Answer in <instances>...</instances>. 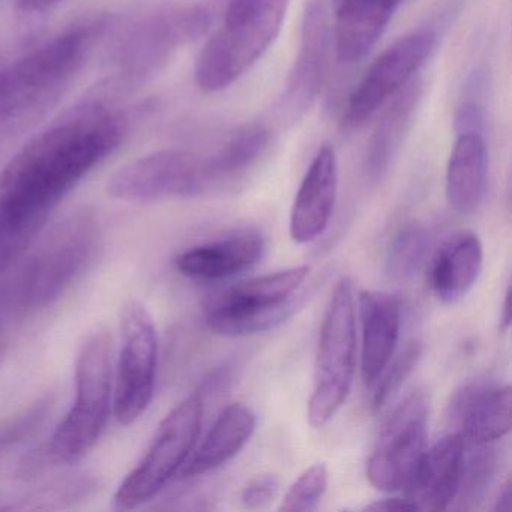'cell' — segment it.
I'll return each mask as SVG.
<instances>
[{
    "label": "cell",
    "instance_id": "obj_5",
    "mask_svg": "<svg viewBox=\"0 0 512 512\" xmlns=\"http://www.w3.org/2000/svg\"><path fill=\"white\" fill-rule=\"evenodd\" d=\"M355 323V290L344 277L335 284L320 328L307 412L313 427H325L349 397L356 365Z\"/></svg>",
    "mask_w": 512,
    "mask_h": 512
},
{
    "label": "cell",
    "instance_id": "obj_23",
    "mask_svg": "<svg viewBox=\"0 0 512 512\" xmlns=\"http://www.w3.org/2000/svg\"><path fill=\"white\" fill-rule=\"evenodd\" d=\"M421 94V82L410 80L395 97L386 103V109L383 110L368 140L367 154H365V172L371 181H380L391 169L412 127Z\"/></svg>",
    "mask_w": 512,
    "mask_h": 512
},
{
    "label": "cell",
    "instance_id": "obj_4",
    "mask_svg": "<svg viewBox=\"0 0 512 512\" xmlns=\"http://www.w3.org/2000/svg\"><path fill=\"white\" fill-rule=\"evenodd\" d=\"M112 385V335L94 332L77 355L76 400L47 445L50 463H76L95 448L109 422Z\"/></svg>",
    "mask_w": 512,
    "mask_h": 512
},
{
    "label": "cell",
    "instance_id": "obj_38",
    "mask_svg": "<svg viewBox=\"0 0 512 512\" xmlns=\"http://www.w3.org/2000/svg\"><path fill=\"white\" fill-rule=\"evenodd\" d=\"M5 89V74L4 71L0 73V95H2V92H4Z\"/></svg>",
    "mask_w": 512,
    "mask_h": 512
},
{
    "label": "cell",
    "instance_id": "obj_13",
    "mask_svg": "<svg viewBox=\"0 0 512 512\" xmlns=\"http://www.w3.org/2000/svg\"><path fill=\"white\" fill-rule=\"evenodd\" d=\"M436 32L421 29L395 41L368 67L341 116L344 130H358L421 70L436 46Z\"/></svg>",
    "mask_w": 512,
    "mask_h": 512
},
{
    "label": "cell",
    "instance_id": "obj_26",
    "mask_svg": "<svg viewBox=\"0 0 512 512\" xmlns=\"http://www.w3.org/2000/svg\"><path fill=\"white\" fill-rule=\"evenodd\" d=\"M470 451L464 449L463 472L457 497L463 508H473L487 493L499 466L497 451L493 443H467Z\"/></svg>",
    "mask_w": 512,
    "mask_h": 512
},
{
    "label": "cell",
    "instance_id": "obj_11",
    "mask_svg": "<svg viewBox=\"0 0 512 512\" xmlns=\"http://www.w3.org/2000/svg\"><path fill=\"white\" fill-rule=\"evenodd\" d=\"M428 397L410 392L386 419L367 461V478L385 493L406 491L427 449Z\"/></svg>",
    "mask_w": 512,
    "mask_h": 512
},
{
    "label": "cell",
    "instance_id": "obj_15",
    "mask_svg": "<svg viewBox=\"0 0 512 512\" xmlns=\"http://www.w3.org/2000/svg\"><path fill=\"white\" fill-rule=\"evenodd\" d=\"M338 191V163L334 146L323 143L311 161L290 212V238L296 244L316 241L328 227Z\"/></svg>",
    "mask_w": 512,
    "mask_h": 512
},
{
    "label": "cell",
    "instance_id": "obj_18",
    "mask_svg": "<svg viewBox=\"0 0 512 512\" xmlns=\"http://www.w3.org/2000/svg\"><path fill=\"white\" fill-rule=\"evenodd\" d=\"M265 253V239L256 229H239L217 241L190 248L176 257V269L196 281H223L256 265Z\"/></svg>",
    "mask_w": 512,
    "mask_h": 512
},
{
    "label": "cell",
    "instance_id": "obj_10",
    "mask_svg": "<svg viewBox=\"0 0 512 512\" xmlns=\"http://www.w3.org/2000/svg\"><path fill=\"white\" fill-rule=\"evenodd\" d=\"M212 187L206 155L166 149L116 170L107 182V194L124 202H154L200 196Z\"/></svg>",
    "mask_w": 512,
    "mask_h": 512
},
{
    "label": "cell",
    "instance_id": "obj_3",
    "mask_svg": "<svg viewBox=\"0 0 512 512\" xmlns=\"http://www.w3.org/2000/svg\"><path fill=\"white\" fill-rule=\"evenodd\" d=\"M290 0H227L220 28L197 56L194 79L203 92L224 91L277 40Z\"/></svg>",
    "mask_w": 512,
    "mask_h": 512
},
{
    "label": "cell",
    "instance_id": "obj_22",
    "mask_svg": "<svg viewBox=\"0 0 512 512\" xmlns=\"http://www.w3.org/2000/svg\"><path fill=\"white\" fill-rule=\"evenodd\" d=\"M256 427V413L251 407L244 403H232L224 407L199 448L191 452L182 467V478L205 475L229 463L250 442Z\"/></svg>",
    "mask_w": 512,
    "mask_h": 512
},
{
    "label": "cell",
    "instance_id": "obj_24",
    "mask_svg": "<svg viewBox=\"0 0 512 512\" xmlns=\"http://www.w3.org/2000/svg\"><path fill=\"white\" fill-rule=\"evenodd\" d=\"M487 187V148L482 134H458L446 169V199L458 214H473Z\"/></svg>",
    "mask_w": 512,
    "mask_h": 512
},
{
    "label": "cell",
    "instance_id": "obj_30",
    "mask_svg": "<svg viewBox=\"0 0 512 512\" xmlns=\"http://www.w3.org/2000/svg\"><path fill=\"white\" fill-rule=\"evenodd\" d=\"M52 406V398H41L28 409L11 416L7 421L0 422V449L22 442L23 439L35 433L46 421Z\"/></svg>",
    "mask_w": 512,
    "mask_h": 512
},
{
    "label": "cell",
    "instance_id": "obj_33",
    "mask_svg": "<svg viewBox=\"0 0 512 512\" xmlns=\"http://www.w3.org/2000/svg\"><path fill=\"white\" fill-rule=\"evenodd\" d=\"M367 511H418L415 503L409 497H389V499L376 500L365 506Z\"/></svg>",
    "mask_w": 512,
    "mask_h": 512
},
{
    "label": "cell",
    "instance_id": "obj_6",
    "mask_svg": "<svg viewBox=\"0 0 512 512\" xmlns=\"http://www.w3.org/2000/svg\"><path fill=\"white\" fill-rule=\"evenodd\" d=\"M310 275V266H293L251 278L209 299L205 322L226 337L269 331L286 322L298 307L296 293Z\"/></svg>",
    "mask_w": 512,
    "mask_h": 512
},
{
    "label": "cell",
    "instance_id": "obj_8",
    "mask_svg": "<svg viewBox=\"0 0 512 512\" xmlns=\"http://www.w3.org/2000/svg\"><path fill=\"white\" fill-rule=\"evenodd\" d=\"M212 16L203 5H163L128 31L116 49V86L148 82L164 70L178 47L202 38Z\"/></svg>",
    "mask_w": 512,
    "mask_h": 512
},
{
    "label": "cell",
    "instance_id": "obj_19",
    "mask_svg": "<svg viewBox=\"0 0 512 512\" xmlns=\"http://www.w3.org/2000/svg\"><path fill=\"white\" fill-rule=\"evenodd\" d=\"M358 308L362 328V379L365 385L373 386L395 356L403 308L397 296L380 290H362Z\"/></svg>",
    "mask_w": 512,
    "mask_h": 512
},
{
    "label": "cell",
    "instance_id": "obj_31",
    "mask_svg": "<svg viewBox=\"0 0 512 512\" xmlns=\"http://www.w3.org/2000/svg\"><path fill=\"white\" fill-rule=\"evenodd\" d=\"M280 485V478L275 473H260L248 479L247 484L242 487L239 499L244 508H266L280 493Z\"/></svg>",
    "mask_w": 512,
    "mask_h": 512
},
{
    "label": "cell",
    "instance_id": "obj_25",
    "mask_svg": "<svg viewBox=\"0 0 512 512\" xmlns=\"http://www.w3.org/2000/svg\"><path fill=\"white\" fill-rule=\"evenodd\" d=\"M271 134L263 124H245L236 128L223 145L208 157L209 172L215 185L244 175L265 154Z\"/></svg>",
    "mask_w": 512,
    "mask_h": 512
},
{
    "label": "cell",
    "instance_id": "obj_27",
    "mask_svg": "<svg viewBox=\"0 0 512 512\" xmlns=\"http://www.w3.org/2000/svg\"><path fill=\"white\" fill-rule=\"evenodd\" d=\"M430 236L424 227L409 224L403 227L389 245L386 269L392 278L406 280L413 277L425 262Z\"/></svg>",
    "mask_w": 512,
    "mask_h": 512
},
{
    "label": "cell",
    "instance_id": "obj_32",
    "mask_svg": "<svg viewBox=\"0 0 512 512\" xmlns=\"http://www.w3.org/2000/svg\"><path fill=\"white\" fill-rule=\"evenodd\" d=\"M455 131L458 134H482L484 131V112L476 104H464L455 116Z\"/></svg>",
    "mask_w": 512,
    "mask_h": 512
},
{
    "label": "cell",
    "instance_id": "obj_37",
    "mask_svg": "<svg viewBox=\"0 0 512 512\" xmlns=\"http://www.w3.org/2000/svg\"><path fill=\"white\" fill-rule=\"evenodd\" d=\"M4 302L0 299V350H2V346H4L5 340V326H7V313H5Z\"/></svg>",
    "mask_w": 512,
    "mask_h": 512
},
{
    "label": "cell",
    "instance_id": "obj_34",
    "mask_svg": "<svg viewBox=\"0 0 512 512\" xmlns=\"http://www.w3.org/2000/svg\"><path fill=\"white\" fill-rule=\"evenodd\" d=\"M65 0H16V8L22 13H44Z\"/></svg>",
    "mask_w": 512,
    "mask_h": 512
},
{
    "label": "cell",
    "instance_id": "obj_35",
    "mask_svg": "<svg viewBox=\"0 0 512 512\" xmlns=\"http://www.w3.org/2000/svg\"><path fill=\"white\" fill-rule=\"evenodd\" d=\"M511 509V481H506L503 487L500 488L499 496H497L496 503H494V511L502 512Z\"/></svg>",
    "mask_w": 512,
    "mask_h": 512
},
{
    "label": "cell",
    "instance_id": "obj_7",
    "mask_svg": "<svg viewBox=\"0 0 512 512\" xmlns=\"http://www.w3.org/2000/svg\"><path fill=\"white\" fill-rule=\"evenodd\" d=\"M205 392H193L173 407L158 425L151 445L115 494L116 508L131 511L151 502L181 473L199 439Z\"/></svg>",
    "mask_w": 512,
    "mask_h": 512
},
{
    "label": "cell",
    "instance_id": "obj_1",
    "mask_svg": "<svg viewBox=\"0 0 512 512\" xmlns=\"http://www.w3.org/2000/svg\"><path fill=\"white\" fill-rule=\"evenodd\" d=\"M125 136L124 115L92 101L14 155L0 175V274L25 256L62 200Z\"/></svg>",
    "mask_w": 512,
    "mask_h": 512
},
{
    "label": "cell",
    "instance_id": "obj_12",
    "mask_svg": "<svg viewBox=\"0 0 512 512\" xmlns=\"http://www.w3.org/2000/svg\"><path fill=\"white\" fill-rule=\"evenodd\" d=\"M121 353L115 389V416L119 424L136 422L154 398L157 379L158 335L148 308L128 301L121 310Z\"/></svg>",
    "mask_w": 512,
    "mask_h": 512
},
{
    "label": "cell",
    "instance_id": "obj_36",
    "mask_svg": "<svg viewBox=\"0 0 512 512\" xmlns=\"http://www.w3.org/2000/svg\"><path fill=\"white\" fill-rule=\"evenodd\" d=\"M511 328V290H506L505 299L502 304V314H500V332L505 334Z\"/></svg>",
    "mask_w": 512,
    "mask_h": 512
},
{
    "label": "cell",
    "instance_id": "obj_16",
    "mask_svg": "<svg viewBox=\"0 0 512 512\" xmlns=\"http://www.w3.org/2000/svg\"><path fill=\"white\" fill-rule=\"evenodd\" d=\"M448 416L464 442H499L511 430V386L469 383L452 395Z\"/></svg>",
    "mask_w": 512,
    "mask_h": 512
},
{
    "label": "cell",
    "instance_id": "obj_21",
    "mask_svg": "<svg viewBox=\"0 0 512 512\" xmlns=\"http://www.w3.org/2000/svg\"><path fill=\"white\" fill-rule=\"evenodd\" d=\"M401 0H340L335 14V52L344 64L362 61L388 28Z\"/></svg>",
    "mask_w": 512,
    "mask_h": 512
},
{
    "label": "cell",
    "instance_id": "obj_9",
    "mask_svg": "<svg viewBox=\"0 0 512 512\" xmlns=\"http://www.w3.org/2000/svg\"><path fill=\"white\" fill-rule=\"evenodd\" d=\"M100 223L89 212L68 218L29 263L17 287L19 307L38 310L58 301L97 256Z\"/></svg>",
    "mask_w": 512,
    "mask_h": 512
},
{
    "label": "cell",
    "instance_id": "obj_17",
    "mask_svg": "<svg viewBox=\"0 0 512 512\" xmlns=\"http://www.w3.org/2000/svg\"><path fill=\"white\" fill-rule=\"evenodd\" d=\"M466 442L457 431L425 449L415 475L406 488V497L418 511H445L457 499L463 472Z\"/></svg>",
    "mask_w": 512,
    "mask_h": 512
},
{
    "label": "cell",
    "instance_id": "obj_28",
    "mask_svg": "<svg viewBox=\"0 0 512 512\" xmlns=\"http://www.w3.org/2000/svg\"><path fill=\"white\" fill-rule=\"evenodd\" d=\"M422 356V346L418 341L407 344L403 352L391 359L388 367L380 374L379 379L374 383L373 400L371 409L373 412L382 410L392 398L400 391L407 377L412 374Z\"/></svg>",
    "mask_w": 512,
    "mask_h": 512
},
{
    "label": "cell",
    "instance_id": "obj_29",
    "mask_svg": "<svg viewBox=\"0 0 512 512\" xmlns=\"http://www.w3.org/2000/svg\"><path fill=\"white\" fill-rule=\"evenodd\" d=\"M328 484L329 473L325 464H313L290 485L278 509L286 512L316 511Z\"/></svg>",
    "mask_w": 512,
    "mask_h": 512
},
{
    "label": "cell",
    "instance_id": "obj_2",
    "mask_svg": "<svg viewBox=\"0 0 512 512\" xmlns=\"http://www.w3.org/2000/svg\"><path fill=\"white\" fill-rule=\"evenodd\" d=\"M107 20L80 23L56 35L31 55L4 71L5 89L0 95V128L11 130L44 112L79 73Z\"/></svg>",
    "mask_w": 512,
    "mask_h": 512
},
{
    "label": "cell",
    "instance_id": "obj_14",
    "mask_svg": "<svg viewBox=\"0 0 512 512\" xmlns=\"http://www.w3.org/2000/svg\"><path fill=\"white\" fill-rule=\"evenodd\" d=\"M329 41L326 13L311 4L304 14L298 56L280 100V112L289 121H298L316 101L328 67Z\"/></svg>",
    "mask_w": 512,
    "mask_h": 512
},
{
    "label": "cell",
    "instance_id": "obj_20",
    "mask_svg": "<svg viewBox=\"0 0 512 512\" xmlns=\"http://www.w3.org/2000/svg\"><path fill=\"white\" fill-rule=\"evenodd\" d=\"M484 263L481 239L472 230H458L445 239L431 257L428 284L442 304L464 298L478 281Z\"/></svg>",
    "mask_w": 512,
    "mask_h": 512
}]
</instances>
